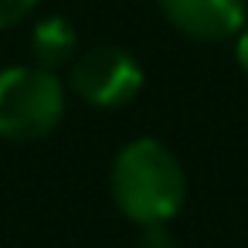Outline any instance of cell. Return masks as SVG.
Here are the masks:
<instances>
[{"label":"cell","mask_w":248,"mask_h":248,"mask_svg":"<svg viewBox=\"0 0 248 248\" xmlns=\"http://www.w3.org/2000/svg\"><path fill=\"white\" fill-rule=\"evenodd\" d=\"M163 17L194 41H228L245 28L248 0H160Z\"/></svg>","instance_id":"obj_4"},{"label":"cell","mask_w":248,"mask_h":248,"mask_svg":"<svg viewBox=\"0 0 248 248\" xmlns=\"http://www.w3.org/2000/svg\"><path fill=\"white\" fill-rule=\"evenodd\" d=\"M72 92L95 109H119L143 89V65L119 45H95L68 65Z\"/></svg>","instance_id":"obj_3"},{"label":"cell","mask_w":248,"mask_h":248,"mask_svg":"<svg viewBox=\"0 0 248 248\" xmlns=\"http://www.w3.org/2000/svg\"><path fill=\"white\" fill-rule=\"evenodd\" d=\"M234 62L241 65V72L248 75V28H241L234 34Z\"/></svg>","instance_id":"obj_8"},{"label":"cell","mask_w":248,"mask_h":248,"mask_svg":"<svg viewBox=\"0 0 248 248\" xmlns=\"http://www.w3.org/2000/svg\"><path fill=\"white\" fill-rule=\"evenodd\" d=\"M109 190L123 217H129L133 224H167L184 207L187 177L167 143L140 136L116 153Z\"/></svg>","instance_id":"obj_1"},{"label":"cell","mask_w":248,"mask_h":248,"mask_svg":"<svg viewBox=\"0 0 248 248\" xmlns=\"http://www.w3.org/2000/svg\"><path fill=\"white\" fill-rule=\"evenodd\" d=\"M133 248H177V238L170 234L167 224H140Z\"/></svg>","instance_id":"obj_7"},{"label":"cell","mask_w":248,"mask_h":248,"mask_svg":"<svg viewBox=\"0 0 248 248\" xmlns=\"http://www.w3.org/2000/svg\"><path fill=\"white\" fill-rule=\"evenodd\" d=\"M78 55V31L72 28L68 17L51 14L41 17L31 31V58L41 68L58 72L62 65H72V58Z\"/></svg>","instance_id":"obj_5"},{"label":"cell","mask_w":248,"mask_h":248,"mask_svg":"<svg viewBox=\"0 0 248 248\" xmlns=\"http://www.w3.org/2000/svg\"><path fill=\"white\" fill-rule=\"evenodd\" d=\"M65 116V82L41 65L0 72V140L34 143L58 129Z\"/></svg>","instance_id":"obj_2"},{"label":"cell","mask_w":248,"mask_h":248,"mask_svg":"<svg viewBox=\"0 0 248 248\" xmlns=\"http://www.w3.org/2000/svg\"><path fill=\"white\" fill-rule=\"evenodd\" d=\"M38 7V0H0V31H11L24 24Z\"/></svg>","instance_id":"obj_6"}]
</instances>
